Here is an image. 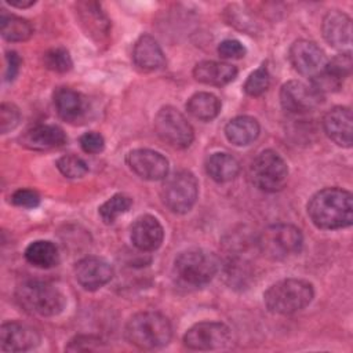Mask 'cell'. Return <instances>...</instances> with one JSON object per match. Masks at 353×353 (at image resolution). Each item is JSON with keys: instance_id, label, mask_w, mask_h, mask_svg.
<instances>
[{"instance_id": "cell-2", "label": "cell", "mask_w": 353, "mask_h": 353, "mask_svg": "<svg viewBox=\"0 0 353 353\" xmlns=\"http://www.w3.org/2000/svg\"><path fill=\"white\" fill-rule=\"evenodd\" d=\"M172 335L170 320L159 312H139L125 325V338L139 349L165 346Z\"/></svg>"}, {"instance_id": "cell-29", "label": "cell", "mask_w": 353, "mask_h": 353, "mask_svg": "<svg viewBox=\"0 0 353 353\" xmlns=\"http://www.w3.org/2000/svg\"><path fill=\"white\" fill-rule=\"evenodd\" d=\"M132 205V199L124 193H116L99 207V215L106 225L113 223Z\"/></svg>"}, {"instance_id": "cell-20", "label": "cell", "mask_w": 353, "mask_h": 353, "mask_svg": "<svg viewBox=\"0 0 353 353\" xmlns=\"http://www.w3.org/2000/svg\"><path fill=\"white\" fill-rule=\"evenodd\" d=\"M352 112L346 106H335L328 110L323 119V127L327 137L338 146H352Z\"/></svg>"}, {"instance_id": "cell-7", "label": "cell", "mask_w": 353, "mask_h": 353, "mask_svg": "<svg viewBox=\"0 0 353 353\" xmlns=\"http://www.w3.org/2000/svg\"><path fill=\"white\" fill-rule=\"evenodd\" d=\"M250 176L259 190L274 193L285 186L288 165L274 150H263L251 163Z\"/></svg>"}, {"instance_id": "cell-34", "label": "cell", "mask_w": 353, "mask_h": 353, "mask_svg": "<svg viewBox=\"0 0 353 353\" xmlns=\"http://www.w3.org/2000/svg\"><path fill=\"white\" fill-rule=\"evenodd\" d=\"M325 69L332 76H335L336 79L343 81V79L350 74V69H352V55H350V52H341L339 55L334 57L331 61L327 62Z\"/></svg>"}, {"instance_id": "cell-17", "label": "cell", "mask_w": 353, "mask_h": 353, "mask_svg": "<svg viewBox=\"0 0 353 353\" xmlns=\"http://www.w3.org/2000/svg\"><path fill=\"white\" fill-rule=\"evenodd\" d=\"M130 237L132 244L139 251H154L157 250L164 239V229L157 218L145 214L138 216L130 229Z\"/></svg>"}, {"instance_id": "cell-31", "label": "cell", "mask_w": 353, "mask_h": 353, "mask_svg": "<svg viewBox=\"0 0 353 353\" xmlns=\"http://www.w3.org/2000/svg\"><path fill=\"white\" fill-rule=\"evenodd\" d=\"M57 168L66 178H81L88 172L87 163L76 154H65L57 160Z\"/></svg>"}, {"instance_id": "cell-22", "label": "cell", "mask_w": 353, "mask_h": 353, "mask_svg": "<svg viewBox=\"0 0 353 353\" xmlns=\"http://www.w3.org/2000/svg\"><path fill=\"white\" fill-rule=\"evenodd\" d=\"M76 8L80 23L85 29L87 34H90L92 39L98 41L103 40L109 33L110 22L101 10L99 4L94 1H84L76 4Z\"/></svg>"}, {"instance_id": "cell-21", "label": "cell", "mask_w": 353, "mask_h": 353, "mask_svg": "<svg viewBox=\"0 0 353 353\" xmlns=\"http://www.w3.org/2000/svg\"><path fill=\"white\" fill-rule=\"evenodd\" d=\"M132 61L139 69L153 72L164 66L165 57L154 37L150 34H142L134 44Z\"/></svg>"}, {"instance_id": "cell-33", "label": "cell", "mask_w": 353, "mask_h": 353, "mask_svg": "<svg viewBox=\"0 0 353 353\" xmlns=\"http://www.w3.org/2000/svg\"><path fill=\"white\" fill-rule=\"evenodd\" d=\"M105 347V342L94 335H77L74 336L69 345L66 346V350L69 352H94V350H102Z\"/></svg>"}, {"instance_id": "cell-11", "label": "cell", "mask_w": 353, "mask_h": 353, "mask_svg": "<svg viewBox=\"0 0 353 353\" xmlns=\"http://www.w3.org/2000/svg\"><path fill=\"white\" fill-rule=\"evenodd\" d=\"M230 342V330L226 324L218 321H201L190 327L183 343L192 350H216Z\"/></svg>"}, {"instance_id": "cell-24", "label": "cell", "mask_w": 353, "mask_h": 353, "mask_svg": "<svg viewBox=\"0 0 353 353\" xmlns=\"http://www.w3.org/2000/svg\"><path fill=\"white\" fill-rule=\"evenodd\" d=\"M259 123L251 116H237L225 127L228 141L236 146H247L259 135Z\"/></svg>"}, {"instance_id": "cell-1", "label": "cell", "mask_w": 353, "mask_h": 353, "mask_svg": "<svg viewBox=\"0 0 353 353\" xmlns=\"http://www.w3.org/2000/svg\"><path fill=\"white\" fill-rule=\"evenodd\" d=\"M312 222L327 230L347 228L353 222V197L349 190L325 188L312 196L307 203Z\"/></svg>"}, {"instance_id": "cell-3", "label": "cell", "mask_w": 353, "mask_h": 353, "mask_svg": "<svg viewBox=\"0 0 353 353\" xmlns=\"http://www.w3.org/2000/svg\"><path fill=\"white\" fill-rule=\"evenodd\" d=\"M314 296L313 285L302 279H284L272 284L263 294L269 312L292 314L306 307Z\"/></svg>"}, {"instance_id": "cell-35", "label": "cell", "mask_w": 353, "mask_h": 353, "mask_svg": "<svg viewBox=\"0 0 353 353\" xmlns=\"http://www.w3.org/2000/svg\"><path fill=\"white\" fill-rule=\"evenodd\" d=\"M21 120V113L12 103H1L0 106V130L1 134H7L14 130Z\"/></svg>"}, {"instance_id": "cell-16", "label": "cell", "mask_w": 353, "mask_h": 353, "mask_svg": "<svg viewBox=\"0 0 353 353\" xmlns=\"http://www.w3.org/2000/svg\"><path fill=\"white\" fill-rule=\"evenodd\" d=\"M40 343L39 332L23 323L7 321L0 328V345L3 352H26Z\"/></svg>"}, {"instance_id": "cell-27", "label": "cell", "mask_w": 353, "mask_h": 353, "mask_svg": "<svg viewBox=\"0 0 353 353\" xmlns=\"http://www.w3.org/2000/svg\"><path fill=\"white\" fill-rule=\"evenodd\" d=\"M188 112L199 120L210 121L215 119L221 110V102L219 99L210 92H196L193 94L188 103H186Z\"/></svg>"}, {"instance_id": "cell-14", "label": "cell", "mask_w": 353, "mask_h": 353, "mask_svg": "<svg viewBox=\"0 0 353 353\" xmlns=\"http://www.w3.org/2000/svg\"><path fill=\"white\" fill-rule=\"evenodd\" d=\"M77 283L87 291H95L108 284L113 277V268L99 256H85L74 266Z\"/></svg>"}, {"instance_id": "cell-9", "label": "cell", "mask_w": 353, "mask_h": 353, "mask_svg": "<svg viewBox=\"0 0 353 353\" xmlns=\"http://www.w3.org/2000/svg\"><path fill=\"white\" fill-rule=\"evenodd\" d=\"M153 127L159 138L175 149L188 148L194 138L190 123L172 106H164L156 113Z\"/></svg>"}, {"instance_id": "cell-8", "label": "cell", "mask_w": 353, "mask_h": 353, "mask_svg": "<svg viewBox=\"0 0 353 353\" xmlns=\"http://www.w3.org/2000/svg\"><path fill=\"white\" fill-rule=\"evenodd\" d=\"M199 182L196 176L186 170L167 175L161 188V200L164 205L175 214H186L197 200Z\"/></svg>"}, {"instance_id": "cell-13", "label": "cell", "mask_w": 353, "mask_h": 353, "mask_svg": "<svg viewBox=\"0 0 353 353\" xmlns=\"http://www.w3.org/2000/svg\"><path fill=\"white\" fill-rule=\"evenodd\" d=\"M125 163L134 174L146 181H161L168 175V160L152 149H134L128 152Z\"/></svg>"}, {"instance_id": "cell-37", "label": "cell", "mask_w": 353, "mask_h": 353, "mask_svg": "<svg viewBox=\"0 0 353 353\" xmlns=\"http://www.w3.org/2000/svg\"><path fill=\"white\" fill-rule=\"evenodd\" d=\"M11 201L22 208H36L40 204V196L32 189H18L12 193Z\"/></svg>"}, {"instance_id": "cell-32", "label": "cell", "mask_w": 353, "mask_h": 353, "mask_svg": "<svg viewBox=\"0 0 353 353\" xmlns=\"http://www.w3.org/2000/svg\"><path fill=\"white\" fill-rule=\"evenodd\" d=\"M269 84H270L269 72L265 66H261L247 77L243 88L245 94L251 97H259L269 88Z\"/></svg>"}, {"instance_id": "cell-40", "label": "cell", "mask_w": 353, "mask_h": 353, "mask_svg": "<svg viewBox=\"0 0 353 353\" xmlns=\"http://www.w3.org/2000/svg\"><path fill=\"white\" fill-rule=\"evenodd\" d=\"M7 3L8 4H11V6H14V7H18V8H28V7H30V6H33L34 4V0H29V1H17V0H7Z\"/></svg>"}, {"instance_id": "cell-25", "label": "cell", "mask_w": 353, "mask_h": 353, "mask_svg": "<svg viewBox=\"0 0 353 353\" xmlns=\"http://www.w3.org/2000/svg\"><path fill=\"white\" fill-rule=\"evenodd\" d=\"M205 171L211 179L223 183L234 179L240 172V164L229 153H214L205 163Z\"/></svg>"}, {"instance_id": "cell-12", "label": "cell", "mask_w": 353, "mask_h": 353, "mask_svg": "<svg viewBox=\"0 0 353 353\" xmlns=\"http://www.w3.org/2000/svg\"><path fill=\"white\" fill-rule=\"evenodd\" d=\"M290 61L294 69L306 77H316L327 66V57L324 51L313 41L296 40L290 47Z\"/></svg>"}, {"instance_id": "cell-28", "label": "cell", "mask_w": 353, "mask_h": 353, "mask_svg": "<svg viewBox=\"0 0 353 353\" xmlns=\"http://www.w3.org/2000/svg\"><path fill=\"white\" fill-rule=\"evenodd\" d=\"M0 25L1 36L7 41H25L33 34V26L30 22L12 14H3Z\"/></svg>"}, {"instance_id": "cell-30", "label": "cell", "mask_w": 353, "mask_h": 353, "mask_svg": "<svg viewBox=\"0 0 353 353\" xmlns=\"http://www.w3.org/2000/svg\"><path fill=\"white\" fill-rule=\"evenodd\" d=\"M43 61H44V66L47 69H50L52 72H57V73L69 72L72 69V65H73L69 51L62 48V47H55V48L48 50L44 54Z\"/></svg>"}, {"instance_id": "cell-38", "label": "cell", "mask_w": 353, "mask_h": 353, "mask_svg": "<svg viewBox=\"0 0 353 353\" xmlns=\"http://www.w3.org/2000/svg\"><path fill=\"white\" fill-rule=\"evenodd\" d=\"M218 54L226 59H239L245 55V47L239 40H223L218 46Z\"/></svg>"}, {"instance_id": "cell-10", "label": "cell", "mask_w": 353, "mask_h": 353, "mask_svg": "<svg viewBox=\"0 0 353 353\" xmlns=\"http://www.w3.org/2000/svg\"><path fill=\"white\" fill-rule=\"evenodd\" d=\"M323 102V94L312 84L299 80H290L280 90V103L283 109L292 114L312 112Z\"/></svg>"}, {"instance_id": "cell-36", "label": "cell", "mask_w": 353, "mask_h": 353, "mask_svg": "<svg viewBox=\"0 0 353 353\" xmlns=\"http://www.w3.org/2000/svg\"><path fill=\"white\" fill-rule=\"evenodd\" d=\"M80 148L90 154H97L101 153L105 148V139L99 132L95 131H90L85 132L80 137Z\"/></svg>"}, {"instance_id": "cell-6", "label": "cell", "mask_w": 353, "mask_h": 353, "mask_svg": "<svg viewBox=\"0 0 353 353\" xmlns=\"http://www.w3.org/2000/svg\"><path fill=\"white\" fill-rule=\"evenodd\" d=\"M303 237L301 230L291 223H276L263 229L258 237L261 252L273 261L285 259L301 251Z\"/></svg>"}, {"instance_id": "cell-18", "label": "cell", "mask_w": 353, "mask_h": 353, "mask_svg": "<svg viewBox=\"0 0 353 353\" xmlns=\"http://www.w3.org/2000/svg\"><path fill=\"white\" fill-rule=\"evenodd\" d=\"M54 105L59 117L68 123L77 124L88 114L87 98L69 87H61L54 92Z\"/></svg>"}, {"instance_id": "cell-4", "label": "cell", "mask_w": 353, "mask_h": 353, "mask_svg": "<svg viewBox=\"0 0 353 353\" xmlns=\"http://www.w3.org/2000/svg\"><path fill=\"white\" fill-rule=\"evenodd\" d=\"M15 296L26 312L44 317L59 314L66 305L63 294L57 287L40 280L21 283L17 287Z\"/></svg>"}, {"instance_id": "cell-26", "label": "cell", "mask_w": 353, "mask_h": 353, "mask_svg": "<svg viewBox=\"0 0 353 353\" xmlns=\"http://www.w3.org/2000/svg\"><path fill=\"white\" fill-rule=\"evenodd\" d=\"M26 261L40 269H50L58 265L59 254L54 243L48 240H36L25 250Z\"/></svg>"}, {"instance_id": "cell-19", "label": "cell", "mask_w": 353, "mask_h": 353, "mask_svg": "<svg viewBox=\"0 0 353 353\" xmlns=\"http://www.w3.org/2000/svg\"><path fill=\"white\" fill-rule=\"evenodd\" d=\"M66 134L54 124H40L29 128L19 137L22 146L30 150H51L66 143Z\"/></svg>"}, {"instance_id": "cell-39", "label": "cell", "mask_w": 353, "mask_h": 353, "mask_svg": "<svg viewBox=\"0 0 353 353\" xmlns=\"http://www.w3.org/2000/svg\"><path fill=\"white\" fill-rule=\"evenodd\" d=\"M7 59V72H6V79L8 81H12L15 79V76L19 72V66H21V58L18 57L17 52L14 51H8L6 55Z\"/></svg>"}, {"instance_id": "cell-5", "label": "cell", "mask_w": 353, "mask_h": 353, "mask_svg": "<svg viewBox=\"0 0 353 353\" xmlns=\"http://www.w3.org/2000/svg\"><path fill=\"white\" fill-rule=\"evenodd\" d=\"M219 269V261L215 254L193 248L181 252L174 262L175 276L181 283L190 287L208 284Z\"/></svg>"}, {"instance_id": "cell-23", "label": "cell", "mask_w": 353, "mask_h": 353, "mask_svg": "<svg viewBox=\"0 0 353 353\" xmlns=\"http://www.w3.org/2000/svg\"><path fill=\"white\" fill-rule=\"evenodd\" d=\"M237 76V68L216 61H201L193 69V77L203 84L225 85L233 81Z\"/></svg>"}, {"instance_id": "cell-15", "label": "cell", "mask_w": 353, "mask_h": 353, "mask_svg": "<svg viewBox=\"0 0 353 353\" xmlns=\"http://www.w3.org/2000/svg\"><path fill=\"white\" fill-rule=\"evenodd\" d=\"M321 30L325 41L342 52H350L352 47V19L347 14L332 10L328 11L321 23Z\"/></svg>"}]
</instances>
